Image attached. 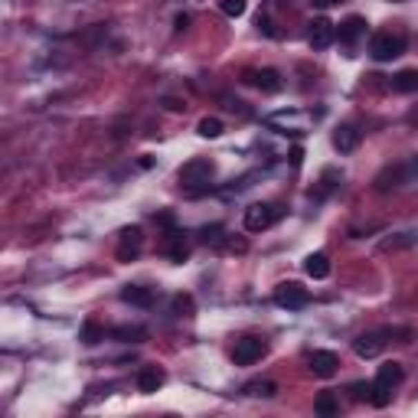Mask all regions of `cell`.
<instances>
[{
    "mask_svg": "<svg viewBox=\"0 0 418 418\" xmlns=\"http://www.w3.org/2000/svg\"><path fill=\"white\" fill-rule=\"evenodd\" d=\"M301 157H304V150H301V148L291 150V163H295V167H301Z\"/></svg>",
    "mask_w": 418,
    "mask_h": 418,
    "instance_id": "30",
    "label": "cell"
},
{
    "mask_svg": "<svg viewBox=\"0 0 418 418\" xmlns=\"http://www.w3.org/2000/svg\"><path fill=\"white\" fill-rule=\"evenodd\" d=\"M115 337H121V340H128V344H131V340H141V337H144V327H118V330H115Z\"/></svg>",
    "mask_w": 418,
    "mask_h": 418,
    "instance_id": "27",
    "label": "cell"
},
{
    "mask_svg": "<svg viewBox=\"0 0 418 418\" xmlns=\"http://www.w3.org/2000/svg\"><path fill=\"white\" fill-rule=\"evenodd\" d=\"M275 219H278V206H271V203H252V206L246 209V229L248 232H265Z\"/></svg>",
    "mask_w": 418,
    "mask_h": 418,
    "instance_id": "8",
    "label": "cell"
},
{
    "mask_svg": "<svg viewBox=\"0 0 418 418\" xmlns=\"http://www.w3.org/2000/svg\"><path fill=\"white\" fill-rule=\"evenodd\" d=\"M199 242H206V246H219V242H222V226H206V229H199Z\"/></svg>",
    "mask_w": 418,
    "mask_h": 418,
    "instance_id": "26",
    "label": "cell"
},
{
    "mask_svg": "<svg viewBox=\"0 0 418 418\" xmlns=\"http://www.w3.org/2000/svg\"><path fill=\"white\" fill-rule=\"evenodd\" d=\"M304 271H308L314 281H320V278H327V275H330V259H327L324 252H314V255L304 259Z\"/></svg>",
    "mask_w": 418,
    "mask_h": 418,
    "instance_id": "18",
    "label": "cell"
},
{
    "mask_svg": "<svg viewBox=\"0 0 418 418\" xmlns=\"http://www.w3.org/2000/svg\"><path fill=\"white\" fill-rule=\"evenodd\" d=\"M402 376H406V372H402L399 363H382L379 372H376V382H372V395H369L372 406H379V408L389 406V402H392V389L402 382Z\"/></svg>",
    "mask_w": 418,
    "mask_h": 418,
    "instance_id": "2",
    "label": "cell"
},
{
    "mask_svg": "<svg viewBox=\"0 0 418 418\" xmlns=\"http://www.w3.org/2000/svg\"><path fill=\"white\" fill-rule=\"evenodd\" d=\"M121 301L135 304V308H154V291L144 284H124L121 288Z\"/></svg>",
    "mask_w": 418,
    "mask_h": 418,
    "instance_id": "14",
    "label": "cell"
},
{
    "mask_svg": "<svg viewBox=\"0 0 418 418\" xmlns=\"http://www.w3.org/2000/svg\"><path fill=\"white\" fill-rule=\"evenodd\" d=\"M167 255H170V261L190 259V239H186L180 229H170V232H167Z\"/></svg>",
    "mask_w": 418,
    "mask_h": 418,
    "instance_id": "15",
    "label": "cell"
},
{
    "mask_svg": "<svg viewBox=\"0 0 418 418\" xmlns=\"http://www.w3.org/2000/svg\"><path fill=\"white\" fill-rule=\"evenodd\" d=\"M314 412L324 418H333L337 412H340V402H337V395L333 392H320L317 395V402H314Z\"/></svg>",
    "mask_w": 418,
    "mask_h": 418,
    "instance_id": "19",
    "label": "cell"
},
{
    "mask_svg": "<svg viewBox=\"0 0 418 418\" xmlns=\"http://www.w3.org/2000/svg\"><path fill=\"white\" fill-rule=\"evenodd\" d=\"M363 33H366V20H363V17H346L344 23H340V30H337L340 43H346V46H350V43H357Z\"/></svg>",
    "mask_w": 418,
    "mask_h": 418,
    "instance_id": "17",
    "label": "cell"
},
{
    "mask_svg": "<svg viewBox=\"0 0 418 418\" xmlns=\"http://www.w3.org/2000/svg\"><path fill=\"white\" fill-rule=\"evenodd\" d=\"M99 340H105V327H99L95 320H86V327H82V344L95 346Z\"/></svg>",
    "mask_w": 418,
    "mask_h": 418,
    "instance_id": "21",
    "label": "cell"
},
{
    "mask_svg": "<svg viewBox=\"0 0 418 418\" xmlns=\"http://www.w3.org/2000/svg\"><path fill=\"white\" fill-rule=\"evenodd\" d=\"M415 173H418V160L392 163V167H386V170L376 177V190H379V193H389V190H395V186H406V183H412Z\"/></svg>",
    "mask_w": 418,
    "mask_h": 418,
    "instance_id": "4",
    "label": "cell"
},
{
    "mask_svg": "<svg viewBox=\"0 0 418 418\" xmlns=\"http://www.w3.org/2000/svg\"><path fill=\"white\" fill-rule=\"evenodd\" d=\"M141 246H144L141 226H124L121 232H118V248H115V255H118V261H131V259H137Z\"/></svg>",
    "mask_w": 418,
    "mask_h": 418,
    "instance_id": "7",
    "label": "cell"
},
{
    "mask_svg": "<svg viewBox=\"0 0 418 418\" xmlns=\"http://www.w3.org/2000/svg\"><path fill=\"white\" fill-rule=\"evenodd\" d=\"M186 26H190V17H186V13H180V17H177V33H183Z\"/></svg>",
    "mask_w": 418,
    "mask_h": 418,
    "instance_id": "29",
    "label": "cell"
},
{
    "mask_svg": "<svg viewBox=\"0 0 418 418\" xmlns=\"http://www.w3.org/2000/svg\"><path fill=\"white\" fill-rule=\"evenodd\" d=\"M199 137H219L222 135V121L219 118H203V121L197 124Z\"/></svg>",
    "mask_w": 418,
    "mask_h": 418,
    "instance_id": "24",
    "label": "cell"
},
{
    "mask_svg": "<svg viewBox=\"0 0 418 418\" xmlns=\"http://www.w3.org/2000/svg\"><path fill=\"white\" fill-rule=\"evenodd\" d=\"M219 10L235 20V17H242V13H246V0H219Z\"/></svg>",
    "mask_w": 418,
    "mask_h": 418,
    "instance_id": "25",
    "label": "cell"
},
{
    "mask_svg": "<svg viewBox=\"0 0 418 418\" xmlns=\"http://www.w3.org/2000/svg\"><path fill=\"white\" fill-rule=\"evenodd\" d=\"M163 369L160 366H141V372H137V389L144 395H150V392H157L160 386H163Z\"/></svg>",
    "mask_w": 418,
    "mask_h": 418,
    "instance_id": "12",
    "label": "cell"
},
{
    "mask_svg": "<svg viewBox=\"0 0 418 418\" xmlns=\"http://www.w3.org/2000/svg\"><path fill=\"white\" fill-rule=\"evenodd\" d=\"M275 304L284 310H301L310 304V291L297 281H281L275 288Z\"/></svg>",
    "mask_w": 418,
    "mask_h": 418,
    "instance_id": "5",
    "label": "cell"
},
{
    "mask_svg": "<svg viewBox=\"0 0 418 418\" xmlns=\"http://www.w3.org/2000/svg\"><path fill=\"white\" fill-rule=\"evenodd\" d=\"M392 86L399 88V92H406V95L418 92V69H402V72L392 79Z\"/></svg>",
    "mask_w": 418,
    "mask_h": 418,
    "instance_id": "20",
    "label": "cell"
},
{
    "mask_svg": "<svg viewBox=\"0 0 418 418\" xmlns=\"http://www.w3.org/2000/svg\"><path fill=\"white\" fill-rule=\"evenodd\" d=\"M402 52H406V37H402V33L379 30V33H372V39H369V56L376 62H392V59H399Z\"/></svg>",
    "mask_w": 418,
    "mask_h": 418,
    "instance_id": "3",
    "label": "cell"
},
{
    "mask_svg": "<svg viewBox=\"0 0 418 418\" xmlns=\"http://www.w3.org/2000/svg\"><path fill=\"white\" fill-rule=\"evenodd\" d=\"M242 82L261 88V92H278L281 88V75L275 72V69H246L242 72Z\"/></svg>",
    "mask_w": 418,
    "mask_h": 418,
    "instance_id": "11",
    "label": "cell"
},
{
    "mask_svg": "<svg viewBox=\"0 0 418 418\" xmlns=\"http://www.w3.org/2000/svg\"><path fill=\"white\" fill-rule=\"evenodd\" d=\"M265 353H268V344H265L261 337H242V340H235V346H232V363L235 366H252V363H259Z\"/></svg>",
    "mask_w": 418,
    "mask_h": 418,
    "instance_id": "6",
    "label": "cell"
},
{
    "mask_svg": "<svg viewBox=\"0 0 418 418\" xmlns=\"http://www.w3.org/2000/svg\"><path fill=\"white\" fill-rule=\"evenodd\" d=\"M337 369H340V357L330 353V350H314L310 353V372L320 376V379H330L337 376Z\"/></svg>",
    "mask_w": 418,
    "mask_h": 418,
    "instance_id": "10",
    "label": "cell"
},
{
    "mask_svg": "<svg viewBox=\"0 0 418 418\" xmlns=\"http://www.w3.org/2000/svg\"><path fill=\"white\" fill-rule=\"evenodd\" d=\"M350 392H353V399H359V402H363V399H369V395H372V386H369V382H353V386H350Z\"/></svg>",
    "mask_w": 418,
    "mask_h": 418,
    "instance_id": "28",
    "label": "cell"
},
{
    "mask_svg": "<svg viewBox=\"0 0 418 418\" xmlns=\"http://www.w3.org/2000/svg\"><path fill=\"white\" fill-rule=\"evenodd\" d=\"M246 392H248V395H261V399H271V395L278 392V386H275V382H268V379H261V382H248V386H246Z\"/></svg>",
    "mask_w": 418,
    "mask_h": 418,
    "instance_id": "23",
    "label": "cell"
},
{
    "mask_svg": "<svg viewBox=\"0 0 418 418\" xmlns=\"http://www.w3.org/2000/svg\"><path fill=\"white\" fill-rule=\"evenodd\" d=\"M359 144V131L353 124H344V128H337L333 131V148L340 150V154H350V150H357Z\"/></svg>",
    "mask_w": 418,
    "mask_h": 418,
    "instance_id": "16",
    "label": "cell"
},
{
    "mask_svg": "<svg viewBox=\"0 0 418 418\" xmlns=\"http://www.w3.org/2000/svg\"><path fill=\"white\" fill-rule=\"evenodd\" d=\"M333 39H337V26L327 20V17H317V20H310V30H308V43L314 50H327Z\"/></svg>",
    "mask_w": 418,
    "mask_h": 418,
    "instance_id": "9",
    "label": "cell"
},
{
    "mask_svg": "<svg viewBox=\"0 0 418 418\" xmlns=\"http://www.w3.org/2000/svg\"><path fill=\"white\" fill-rule=\"evenodd\" d=\"M212 177H216V163L209 157L186 160L183 167L177 170V180H180V186H186V190H206V186L212 183Z\"/></svg>",
    "mask_w": 418,
    "mask_h": 418,
    "instance_id": "1",
    "label": "cell"
},
{
    "mask_svg": "<svg viewBox=\"0 0 418 418\" xmlns=\"http://www.w3.org/2000/svg\"><path fill=\"white\" fill-rule=\"evenodd\" d=\"M382 346H386L382 333H359L357 340H353V350H357V357H363V359H372Z\"/></svg>",
    "mask_w": 418,
    "mask_h": 418,
    "instance_id": "13",
    "label": "cell"
},
{
    "mask_svg": "<svg viewBox=\"0 0 418 418\" xmlns=\"http://www.w3.org/2000/svg\"><path fill=\"white\" fill-rule=\"evenodd\" d=\"M193 310H197V304H193V297L190 295L173 297V314H177V317H193Z\"/></svg>",
    "mask_w": 418,
    "mask_h": 418,
    "instance_id": "22",
    "label": "cell"
}]
</instances>
